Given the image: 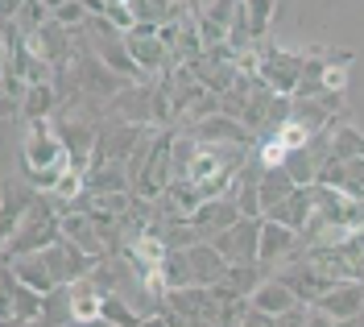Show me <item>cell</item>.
I'll return each instance as SVG.
<instances>
[{
	"label": "cell",
	"mask_w": 364,
	"mask_h": 327,
	"mask_svg": "<svg viewBox=\"0 0 364 327\" xmlns=\"http://www.w3.org/2000/svg\"><path fill=\"white\" fill-rule=\"evenodd\" d=\"M174 133L178 129H154L149 137L136 145V154L129 158L133 170V191L141 199H154L158 203L166 187L174 183Z\"/></svg>",
	"instance_id": "1"
},
{
	"label": "cell",
	"mask_w": 364,
	"mask_h": 327,
	"mask_svg": "<svg viewBox=\"0 0 364 327\" xmlns=\"http://www.w3.org/2000/svg\"><path fill=\"white\" fill-rule=\"evenodd\" d=\"M63 236V211L54 203V195H46L33 203V211L25 215V224L9 240H0V257H21V253H42L46 245H54Z\"/></svg>",
	"instance_id": "2"
},
{
	"label": "cell",
	"mask_w": 364,
	"mask_h": 327,
	"mask_svg": "<svg viewBox=\"0 0 364 327\" xmlns=\"http://www.w3.org/2000/svg\"><path fill=\"white\" fill-rule=\"evenodd\" d=\"M70 154L58 129H54V117L50 120H25V137H21V174L29 170H67Z\"/></svg>",
	"instance_id": "3"
},
{
	"label": "cell",
	"mask_w": 364,
	"mask_h": 327,
	"mask_svg": "<svg viewBox=\"0 0 364 327\" xmlns=\"http://www.w3.org/2000/svg\"><path fill=\"white\" fill-rule=\"evenodd\" d=\"M54 129H58V137H63V145H67L70 166L87 170L91 158H95V141H100L95 117H91L83 104H70V108H58V112H54Z\"/></svg>",
	"instance_id": "4"
},
{
	"label": "cell",
	"mask_w": 364,
	"mask_h": 327,
	"mask_svg": "<svg viewBox=\"0 0 364 327\" xmlns=\"http://www.w3.org/2000/svg\"><path fill=\"white\" fill-rule=\"evenodd\" d=\"M46 294L25 286L13 265H0V323H42Z\"/></svg>",
	"instance_id": "5"
},
{
	"label": "cell",
	"mask_w": 364,
	"mask_h": 327,
	"mask_svg": "<svg viewBox=\"0 0 364 327\" xmlns=\"http://www.w3.org/2000/svg\"><path fill=\"white\" fill-rule=\"evenodd\" d=\"M261 46V79L269 83L277 95H294L298 79H302V54H294V50H282L273 46V42H257Z\"/></svg>",
	"instance_id": "6"
},
{
	"label": "cell",
	"mask_w": 364,
	"mask_h": 327,
	"mask_svg": "<svg viewBox=\"0 0 364 327\" xmlns=\"http://www.w3.org/2000/svg\"><path fill=\"white\" fill-rule=\"evenodd\" d=\"M277 278L286 282L290 290H294L302 303H318L336 282H340V274H331L327 265H318V261H306V257H294L290 261V269H282Z\"/></svg>",
	"instance_id": "7"
},
{
	"label": "cell",
	"mask_w": 364,
	"mask_h": 327,
	"mask_svg": "<svg viewBox=\"0 0 364 327\" xmlns=\"http://www.w3.org/2000/svg\"><path fill=\"white\" fill-rule=\"evenodd\" d=\"M186 133H195L199 141H224V145H252L257 149V133H252L249 124L240 117H232V112H207V117H199V120H191L186 124Z\"/></svg>",
	"instance_id": "8"
},
{
	"label": "cell",
	"mask_w": 364,
	"mask_h": 327,
	"mask_svg": "<svg viewBox=\"0 0 364 327\" xmlns=\"http://www.w3.org/2000/svg\"><path fill=\"white\" fill-rule=\"evenodd\" d=\"M261 220H265V215H240L228 232L211 236L215 249H220L228 261H261Z\"/></svg>",
	"instance_id": "9"
},
{
	"label": "cell",
	"mask_w": 364,
	"mask_h": 327,
	"mask_svg": "<svg viewBox=\"0 0 364 327\" xmlns=\"http://www.w3.org/2000/svg\"><path fill=\"white\" fill-rule=\"evenodd\" d=\"M315 306L331 319V323H352V319H364V278H340Z\"/></svg>",
	"instance_id": "10"
},
{
	"label": "cell",
	"mask_w": 364,
	"mask_h": 327,
	"mask_svg": "<svg viewBox=\"0 0 364 327\" xmlns=\"http://www.w3.org/2000/svg\"><path fill=\"white\" fill-rule=\"evenodd\" d=\"M166 303L182 315V323H215L220 315V299L211 294V286H199V282L166 290Z\"/></svg>",
	"instance_id": "11"
},
{
	"label": "cell",
	"mask_w": 364,
	"mask_h": 327,
	"mask_svg": "<svg viewBox=\"0 0 364 327\" xmlns=\"http://www.w3.org/2000/svg\"><path fill=\"white\" fill-rule=\"evenodd\" d=\"M63 236L67 240H75L83 253H91V257H112L108 253V236H104V228H100V220L91 215L87 208H70L63 211Z\"/></svg>",
	"instance_id": "12"
},
{
	"label": "cell",
	"mask_w": 364,
	"mask_h": 327,
	"mask_svg": "<svg viewBox=\"0 0 364 327\" xmlns=\"http://www.w3.org/2000/svg\"><path fill=\"white\" fill-rule=\"evenodd\" d=\"M42 257H46V265H50L54 282H75V278H83V274L95 269V257L83 253V249H79L75 240H67V236H58L54 245H46Z\"/></svg>",
	"instance_id": "13"
},
{
	"label": "cell",
	"mask_w": 364,
	"mask_h": 327,
	"mask_svg": "<svg viewBox=\"0 0 364 327\" xmlns=\"http://www.w3.org/2000/svg\"><path fill=\"white\" fill-rule=\"evenodd\" d=\"M298 249H302V236L290 228V224H282V220H261V261L277 269V265H286V261L298 257Z\"/></svg>",
	"instance_id": "14"
},
{
	"label": "cell",
	"mask_w": 364,
	"mask_h": 327,
	"mask_svg": "<svg viewBox=\"0 0 364 327\" xmlns=\"http://www.w3.org/2000/svg\"><path fill=\"white\" fill-rule=\"evenodd\" d=\"M245 211H240V203L232 199V195H215V199H203L199 208H195V215H191V224L199 228V232L211 240V236H220V232H228L236 220H240Z\"/></svg>",
	"instance_id": "15"
},
{
	"label": "cell",
	"mask_w": 364,
	"mask_h": 327,
	"mask_svg": "<svg viewBox=\"0 0 364 327\" xmlns=\"http://www.w3.org/2000/svg\"><path fill=\"white\" fill-rule=\"evenodd\" d=\"M42 199V191L25 178H4V240L25 224V215L33 211V203Z\"/></svg>",
	"instance_id": "16"
},
{
	"label": "cell",
	"mask_w": 364,
	"mask_h": 327,
	"mask_svg": "<svg viewBox=\"0 0 364 327\" xmlns=\"http://www.w3.org/2000/svg\"><path fill=\"white\" fill-rule=\"evenodd\" d=\"M269 220H282V224H290L298 236L311 228V220H315V187H294L282 203H273L269 211H265Z\"/></svg>",
	"instance_id": "17"
},
{
	"label": "cell",
	"mask_w": 364,
	"mask_h": 327,
	"mask_svg": "<svg viewBox=\"0 0 364 327\" xmlns=\"http://www.w3.org/2000/svg\"><path fill=\"white\" fill-rule=\"evenodd\" d=\"M318 137H323L327 158H336V162L364 158V133L356 129V124H348V117H336V120H331V129H323Z\"/></svg>",
	"instance_id": "18"
},
{
	"label": "cell",
	"mask_w": 364,
	"mask_h": 327,
	"mask_svg": "<svg viewBox=\"0 0 364 327\" xmlns=\"http://www.w3.org/2000/svg\"><path fill=\"white\" fill-rule=\"evenodd\" d=\"M186 253H191V269H195V282L199 286H215V282L228 274V265L232 261L215 249V240H195V245H186Z\"/></svg>",
	"instance_id": "19"
},
{
	"label": "cell",
	"mask_w": 364,
	"mask_h": 327,
	"mask_svg": "<svg viewBox=\"0 0 364 327\" xmlns=\"http://www.w3.org/2000/svg\"><path fill=\"white\" fill-rule=\"evenodd\" d=\"M104 286L95 282V274L70 282V303H75V323H100V306H104Z\"/></svg>",
	"instance_id": "20"
},
{
	"label": "cell",
	"mask_w": 364,
	"mask_h": 327,
	"mask_svg": "<svg viewBox=\"0 0 364 327\" xmlns=\"http://www.w3.org/2000/svg\"><path fill=\"white\" fill-rule=\"evenodd\" d=\"M63 108V92H58V79H46V83H29V92L21 100V120H50Z\"/></svg>",
	"instance_id": "21"
},
{
	"label": "cell",
	"mask_w": 364,
	"mask_h": 327,
	"mask_svg": "<svg viewBox=\"0 0 364 327\" xmlns=\"http://www.w3.org/2000/svg\"><path fill=\"white\" fill-rule=\"evenodd\" d=\"M87 191L91 195H116V191H133V170L129 162H100L87 170Z\"/></svg>",
	"instance_id": "22"
},
{
	"label": "cell",
	"mask_w": 364,
	"mask_h": 327,
	"mask_svg": "<svg viewBox=\"0 0 364 327\" xmlns=\"http://www.w3.org/2000/svg\"><path fill=\"white\" fill-rule=\"evenodd\" d=\"M203 199H207V195H203V187H199L195 178H174V183L166 187V195H161L158 203L170 211V215H182V220H191V215H195V208H199Z\"/></svg>",
	"instance_id": "23"
},
{
	"label": "cell",
	"mask_w": 364,
	"mask_h": 327,
	"mask_svg": "<svg viewBox=\"0 0 364 327\" xmlns=\"http://www.w3.org/2000/svg\"><path fill=\"white\" fill-rule=\"evenodd\" d=\"M294 303H302V299H298V294L282 278H265L257 290H252V306H261V311H265V315H273V319H282V315H286Z\"/></svg>",
	"instance_id": "24"
},
{
	"label": "cell",
	"mask_w": 364,
	"mask_h": 327,
	"mask_svg": "<svg viewBox=\"0 0 364 327\" xmlns=\"http://www.w3.org/2000/svg\"><path fill=\"white\" fill-rule=\"evenodd\" d=\"M4 265H13L17 269V278L25 282V286H33V290H54L58 282H54V274H50V265H46L42 253H21V257H9Z\"/></svg>",
	"instance_id": "25"
},
{
	"label": "cell",
	"mask_w": 364,
	"mask_h": 327,
	"mask_svg": "<svg viewBox=\"0 0 364 327\" xmlns=\"http://www.w3.org/2000/svg\"><path fill=\"white\" fill-rule=\"evenodd\" d=\"M100 323L133 327V323H145V311H136V306L129 303V294L108 290V294H104V306H100Z\"/></svg>",
	"instance_id": "26"
},
{
	"label": "cell",
	"mask_w": 364,
	"mask_h": 327,
	"mask_svg": "<svg viewBox=\"0 0 364 327\" xmlns=\"http://www.w3.org/2000/svg\"><path fill=\"white\" fill-rule=\"evenodd\" d=\"M42 323H46V327H63V323H75V303H70V282H58L54 290H46Z\"/></svg>",
	"instance_id": "27"
},
{
	"label": "cell",
	"mask_w": 364,
	"mask_h": 327,
	"mask_svg": "<svg viewBox=\"0 0 364 327\" xmlns=\"http://www.w3.org/2000/svg\"><path fill=\"white\" fill-rule=\"evenodd\" d=\"M294 187H298V183L290 178V170H286V166H265V170H261V208L269 211L273 203H282Z\"/></svg>",
	"instance_id": "28"
},
{
	"label": "cell",
	"mask_w": 364,
	"mask_h": 327,
	"mask_svg": "<svg viewBox=\"0 0 364 327\" xmlns=\"http://www.w3.org/2000/svg\"><path fill=\"white\" fill-rule=\"evenodd\" d=\"M136 25H166L186 13V0H133Z\"/></svg>",
	"instance_id": "29"
},
{
	"label": "cell",
	"mask_w": 364,
	"mask_h": 327,
	"mask_svg": "<svg viewBox=\"0 0 364 327\" xmlns=\"http://www.w3.org/2000/svg\"><path fill=\"white\" fill-rule=\"evenodd\" d=\"M245 17H249L252 42H265L273 17H277V0H245Z\"/></svg>",
	"instance_id": "30"
},
{
	"label": "cell",
	"mask_w": 364,
	"mask_h": 327,
	"mask_svg": "<svg viewBox=\"0 0 364 327\" xmlns=\"http://www.w3.org/2000/svg\"><path fill=\"white\" fill-rule=\"evenodd\" d=\"M161 282H166L170 290L195 282V269H191V253H186V249H170V253H166V261H161Z\"/></svg>",
	"instance_id": "31"
},
{
	"label": "cell",
	"mask_w": 364,
	"mask_h": 327,
	"mask_svg": "<svg viewBox=\"0 0 364 327\" xmlns=\"http://www.w3.org/2000/svg\"><path fill=\"white\" fill-rule=\"evenodd\" d=\"M50 17H54V9H50L46 0H25L21 9L13 13V21L21 25L25 33H38V29H42V25L50 21Z\"/></svg>",
	"instance_id": "32"
},
{
	"label": "cell",
	"mask_w": 364,
	"mask_h": 327,
	"mask_svg": "<svg viewBox=\"0 0 364 327\" xmlns=\"http://www.w3.org/2000/svg\"><path fill=\"white\" fill-rule=\"evenodd\" d=\"M54 21H58V25H67V29H83V25L91 21L87 0H67L63 9H54Z\"/></svg>",
	"instance_id": "33"
},
{
	"label": "cell",
	"mask_w": 364,
	"mask_h": 327,
	"mask_svg": "<svg viewBox=\"0 0 364 327\" xmlns=\"http://www.w3.org/2000/svg\"><path fill=\"white\" fill-rule=\"evenodd\" d=\"M108 4H112V0H108Z\"/></svg>",
	"instance_id": "34"
}]
</instances>
